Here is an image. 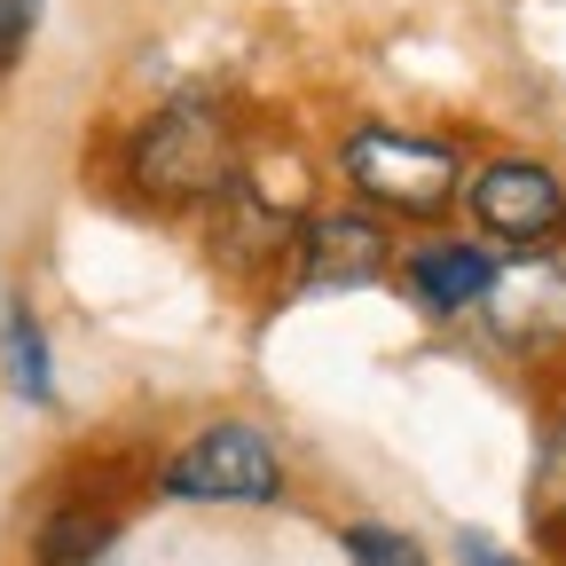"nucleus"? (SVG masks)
<instances>
[{"mask_svg": "<svg viewBox=\"0 0 566 566\" xmlns=\"http://www.w3.org/2000/svg\"><path fill=\"white\" fill-rule=\"evenodd\" d=\"M0 386H9L24 409H40V417H55V401H63V378H55V331H48V315H40L24 292L0 300Z\"/></svg>", "mask_w": 566, "mask_h": 566, "instance_id": "10", "label": "nucleus"}, {"mask_svg": "<svg viewBox=\"0 0 566 566\" xmlns=\"http://www.w3.org/2000/svg\"><path fill=\"white\" fill-rule=\"evenodd\" d=\"M495 244L480 237H449V229H417L401 252H394V283H401V300L417 315H433V323H464L480 307V292L495 283Z\"/></svg>", "mask_w": 566, "mask_h": 566, "instance_id": "8", "label": "nucleus"}, {"mask_svg": "<svg viewBox=\"0 0 566 566\" xmlns=\"http://www.w3.org/2000/svg\"><path fill=\"white\" fill-rule=\"evenodd\" d=\"M457 212L472 221L480 244L495 252H558L566 244V181L527 158V150H495L464 174V197Z\"/></svg>", "mask_w": 566, "mask_h": 566, "instance_id": "4", "label": "nucleus"}, {"mask_svg": "<svg viewBox=\"0 0 566 566\" xmlns=\"http://www.w3.org/2000/svg\"><path fill=\"white\" fill-rule=\"evenodd\" d=\"M252 158L244 118L229 95L181 87L166 103H150L142 118L118 126L111 142V189L134 212H158V221H197V212L221 197Z\"/></svg>", "mask_w": 566, "mask_h": 566, "instance_id": "1", "label": "nucleus"}, {"mask_svg": "<svg viewBox=\"0 0 566 566\" xmlns=\"http://www.w3.org/2000/svg\"><path fill=\"white\" fill-rule=\"evenodd\" d=\"M150 488L166 504H205V512H260L292 495V457L260 417H205L197 433H181L158 464Z\"/></svg>", "mask_w": 566, "mask_h": 566, "instance_id": "3", "label": "nucleus"}, {"mask_svg": "<svg viewBox=\"0 0 566 566\" xmlns=\"http://www.w3.org/2000/svg\"><path fill=\"white\" fill-rule=\"evenodd\" d=\"M24 566H126V520L111 495L63 488L24 535Z\"/></svg>", "mask_w": 566, "mask_h": 566, "instance_id": "9", "label": "nucleus"}, {"mask_svg": "<svg viewBox=\"0 0 566 566\" xmlns=\"http://www.w3.org/2000/svg\"><path fill=\"white\" fill-rule=\"evenodd\" d=\"M472 315L488 323V338L504 346L512 363H551V354H566V260L558 252H504Z\"/></svg>", "mask_w": 566, "mask_h": 566, "instance_id": "7", "label": "nucleus"}, {"mask_svg": "<svg viewBox=\"0 0 566 566\" xmlns=\"http://www.w3.org/2000/svg\"><path fill=\"white\" fill-rule=\"evenodd\" d=\"M394 221H378L370 205L354 197H331V205H307L300 212V244H292V268H283V283L307 300H338V292H370V283L394 275Z\"/></svg>", "mask_w": 566, "mask_h": 566, "instance_id": "6", "label": "nucleus"}, {"mask_svg": "<svg viewBox=\"0 0 566 566\" xmlns=\"http://www.w3.org/2000/svg\"><path fill=\"white\" fill-rule=\"evenodd\" d=\"M338 543H346V558H354V566H433V558H424V543H417L409 527H386V520H346V527H338Z\"/></svg>", "mask_w": 566, "mask_h": 566, "instance_id": "11", "label": "nucleus"}, {"mask_svg": "<svg viewBox=\"0 0 566 566\" xmlns=\"http://www.w3.org/2000/svg\"><path fill=\"white\" fill-rule=\"evenodd\" d=\"M472 158L457 150L449 134H424V126H394V118H354L331 142V181L338 197L370 205L378 221L394 229H441L457 197H464Z\"/></svg>", "mask_w": 566, "mask_h": 566, "instance_id": "2", "label": "nucleus"}, {"mask_svg": "<svg viewBox=\"0 0 566 566\" xmlns=\"http://www.w3.org/2000/svg\"><path fill=\"white\" fill-rule=\"evenodd\" d=\"M457 558H464V566H527V558H512L504 543H488L480 527H464V535H457Z\"/></svg>", "mask_w": 566, "mask_h": 566, "instance_id": "13", "label": "nucleus"}, {"mask_svg": "<svg viewBox=\"0 0 566 566\" xmlns=\"http://www.w3.org/2000/svg\"><path fill=\"white\" fill-rule=\"evenodd\" d=\"M40 24H48V0H0V87H9L17 71H24Z\"/></svg>", "mask_w": 566, "mask_h": 566, "instance_id": "12", "label": "nucleus"}, {"mask_svg": "<svg viewBox=\"0 0 566 566\" xmlns=\"http://www.w3.org/2000/svg\"><path fill=\"white\" fill-rule=\"evenodd\" d=\"M300 212H307L300 197L268 189L260 166L244 158V174L197 212V244H205V260L221 268L229 283H283L292 244H300Z\"/></svg>", "mask_w": 566, "mask_h": 566, "instance_id": "5", "label": "nucleus"}]
</instances>
